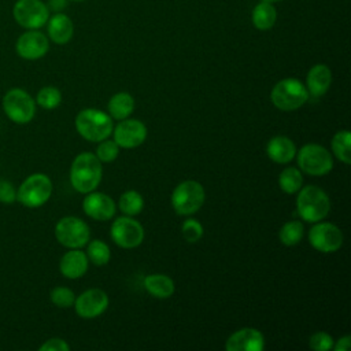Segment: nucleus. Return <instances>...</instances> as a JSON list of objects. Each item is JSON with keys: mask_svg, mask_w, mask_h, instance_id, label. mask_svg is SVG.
I'll return each mask as SVG.
<instances>
[{"mask_svg": "<svg viewBox=\"0 0 351 351\" xmlns=\"http://www.w3.org/2000/svg\"><path fill=\"white\" fill-rule=\"evenodd\" d=\"M51 302L59 308H67L74 304L75 295L67 287H55L49 293Z\"/></svg>", "mask_w": 351, "mask_h": 351, "instance_id": "nucleus-31", "label": "nucleus"}, {"mask_svg": "<svg viewBox=\"0 0 351 351\" xmlns=\"http://www.w3.org/2000/svg\"><path fill=\"white\" fill-rule=\"evenodd\" d=\"M36 101L22 88L8 89L1 99V108L5 117L18 125L29 123L36 115Z\"/></svg>", "mask_w": 351, "mask_h": 351, "instance_id": "nucleus-5", "label": "nucleus"}, {"mask_svg": "<svg viewBox=\"0 0 351 351\" xmlns=\"http://www.w3.org/2000/svg\"><path fill=\"white\" fill-rule=\"evenodd\" d=\"M101 162L95 154L82 152L77 155L70 167L71 186L80 193H89L101 181Z\"/></svg>", "mask_w": 351, "mask_h": 351, "instance_id": "nucleus-1", "label": "nucleus"}, {"mask_svg": "<svg viewBox=\"0 0 351 351\" xmlns=\"http://www.w3.org/2000/svg\"><path fill=\"white\" fill-rule=\"evenodd\" d=\"M47 33L48 38L58 44L63 45L67 44L74 34V23L73 21L63 12H55L47 21Z\"/></svg>", "mask_w": 351, "mask_h": 351, "instance_id": "nucleus-18", "label": "nucleus"}, {"mask_svg": "<svg viewBox=\"0 0 351 351\" xmlns=\"http://www.w3.org/2000/svg\"><path fill=\"white\" fill-rule=\"evenodd\" d=\"M332 152L344 165L351 163V134L348 130H339L332 137Z\"/></svg>", "mask_w": 351, "mask_h": 351, "instance_id": "nucleus-25", "label": "nucleus"}, {"mask_svg": "<svg viewBox=\"0 0 351 351\" xmlns=\"http://www.w3.org/2000/svg\"><path fill=\"white\" fill-rule=\"evenodd\" d=\"M251 21L258 30H270L277 21V11L273 3L259 1L252 10Z\"/></svg>", "mask_w": 351, "mask_h": 351, "instance_id": "nucleus-23", "label": "nucleus"}, {"mask_svg": "<svg viewBox=\"0 0 351 351\" xmlns=\"http://www.w3.org/2000/svg\"><path fill=\"white\" fill-rule=\"evenodd\" d=\"M181 232L188 243H197L203 236V226L195 218H186L181 225Z\"/></svg>", "mask_w": 351, "mask_h": 351, "instance_id": "nucleus-33", "label": "nucleus"}, {"mask_svg": "<svg viewBox=\"0 0 351 351\" xmlns=\"http://www.w3.org/2000/svg\"><path fill=\"white\" fill-rule=\"evenodd\" d=\"M82 208L85 214L96 221H108L115 214V203L114 200L101 192H89L86 193Z\"/></svg>", "mask_w": 351, "mask_h": 351, "instance_id": "nucleus-17", "label": "nucleus"}, {"mask_svg": "<svg viewBox=\"0 0 351 351\" xmlns=\"http://www.w3.org/2000/svg\"><path fill=\"white\" fill-rule=\"evenodd\" d=\"M15 51L25 60L41 59L49 51V38L40 29H29L16 38Z\"/></svg>", "mask_w": 351, "mask_h": 351, "instance_id": "nucleus-13", "label": "nucleus"}, {"mask_svg": "<svg viewBox=\"0 0 351 351\" xmlns=\"http://www.w3.org/2000/svg\"><path fill=\"white\" fill-rule=\"evenodd\" d=\"M67 1H69V0H48L45 4H47V7H48L49 11L62 12V11L67 7Z\"/></svg>", "mask_w": 351, "mask_h": 351, "instance_id": "nucleus-38", "label": "nucleus"}, {"mask_svg": "<svg viewBox=\"0 0 351 351\" xmlns=\"http://www.w3.org/2000/svg\"><path fill=\"white\" fill-rule=\"evenodd\" d=\"M86 256L93 265L103 266L110 261V256H111L110 247L101 240H92L88 244Z\"/></svg>", "mask_w": 351, "mask_h": 351, "instance_id": "nucleus-30", "label": "nucleus"}, {"mask_svg": "<svg viewBox=\"0 0 351 351\" xmlns=\"http://www.w3.org/2000/svg\"><path fill=\"white\" fill-rule=\"evenodd\" d=\"M144 288L149 295L158 299H167L174 293L176 285L173 278L166 274H148L144 278Z\"/></svg>", "mask_w": 351, "mask_h": 351, "instance_id": "nucleus-22", "label": "nucleus"}, {"mask_svg": "<svg viewBox=\"0 0 351 351\" xmlns=\"http://www.w3.org/2000/svg\"><path fill=\"white\" fill-rule=\"evenodd\" d=\"M114 141L121 148H136L141 145L147 138V128L145 125L133 118L121 119L119 123L112 129Z\"/></svg>", "mask_w": 351, "mask_h": 351, "instance_id": "nucleus-14", "label": "nucleus"}, {"mask_svg": "<svg viewBox=\"0 0 351 351\" xmlns=\"http://www.w3.org/2000/svg\"><path fill=\"white\" fill-rule=\"evenodd\" d=\"M298 165L308 176H325L333 167V158L329 151L319 144H306L298 152Z\"/></svg>", "mask_w": 351, "mask_h": 351, "instance_id": "nucleus-8", "label": "nucleus"}, {"mask_svg": "<svg viewBox=\"0 0 351 351\" xmlns=\"http://www.w3.org/2000/svg\"><path fill=\"white\" fill-rule=\"evenodd\" d=\"M296 197V210L302 219L318 222L324 219L330 210V202L326 192L315 185L302 186Z\"/></svg>", "mask_w": 351, "mask_h": 351, "instance_id": "nucleus-2", "label": "nucleus"}, {"mask_svg": "<svg viewBox=\"0 0 351 351\" xmlns=\"http://www.w3.org/2000/svg\"><path fill=\"white\" fill-rule=\"evenodd\" d=\"M308 241L319 252H335L343 244V233L339 226L330 222H315L308 230Z\"/></svg>", "mask_w": 351, "mask_h": 351, "instance_id": "nucleus-11", "label": "nucleus"}, {"mask_svg": "<svg viewBox=\"0 0 351 351\" xmlns=\"http://www.w3.org/2000/svg\"><path fill=\"white\" fill-rule=\"evenodd\" d=\"M73 306L81 318H95L103 314L108 307V296L103 289L92 288L78 295Z\"/></svg>", "mask_w": 351, "mask_h": 351, "instance_id": "nucleus-15", "label": "nucleus"}, {"mask_svg": "<svg viewBox=\"0 0 351 351\" xmlns=\"http://www.w3.org/2000/svg\"><path fill=\"white\" fill-rule=\"evenodd\" d=\"M111 239L122 248L138 247L144 240V229L141 223L132 217H119L111 225Z\"/></svg>", "mask_w": 351, "mask_h": 351, "instance_id": "nucleus-12", "label": "nucleus"}, {"mask_svg": "<svg viewBox=\"0 0 351 351\" xmlns=\"http://www.w3.org/2000/svg\"><path fill=\"white\" fill-rule=\"evenodd\" d=\"M69 1H77L78 3V1H84V0H69Z\"/></svg>", "mask_w": 351, "mask_h": 351, "instance_id": "nucleus-40", "label": "nucleus"}, {"mask_svg": "<svg viewBox=\"0 0 351 351\" xmlns=\"http://www.w3.org/2000/svg\"><path fill=\"white\" fill-rule=\"evenodd\" d=\"M303 236H304V226L300 221H296V219L285 222L278 232L280 241L288 247L299 244Z\"/></svg>", "mask_w": 351, "mask_h": 351, "instance_id": "nucleus-27", "label": "nucleus"}, {"mask_svg": "<svg viewBox=\"0 0 351 351\" xmlns=\"http://www.w3.org/2000/svg\"><path fill=\"white\" fill-rule=\"evenodd\" d=\"M14 21L23 29H40L49 18V10L43 0H16L12 7Z\"/></svg>", "mask_w": 351, "mask_h": 351, "instance_id": "nucleus-10", "label": "nucleus"}, {"mask_svg": "<svg viewBox=\"0 0 351 351\" xmlns=\"http://www.w3.org/2000/svg\"><path fill=\"white\" fill-rule=\"evenodd\" d=\"M118 206L123 214L133 217L141 213L144 207V200L137 191H126L121 195Z\"/></svg>", "mask_w": 351, "mask_h": 351, "instance_id": "nucleus-28", "label": "nucleus"}, {"mask_svg": "<svg viewBox=\"0 0 351 351\" xmlns=\"http://www.w3.org/2000/svg\"><path fill=\"white\" fill-rule=\"evenodd\" d=\"M75 129L88 141L99 143L112 133L111 117L96 108H84L75 117Z\"/></svg>", "mask_w": 351, "mask_h": 351, "instance_id": "nucleus-3", "label": "nucleus"}, {"mask_svg": "<svg viewBox=\"0 0 351 351\" xmlns=\"http://www.w3.org/2000/svg\"><path fill=\"white\" fill-rule=\"evenodd\" d=\"M107 108L111 118L121 121V119L129 118V115L133 112L134 100L132 95H129L128 92H119L110 99Z\"/></svg>", "mask_w": 351, "mask_h": 351, "instance_id": "nucleus-24", "label": "nucleus"}, {"mask_svg": "<svg viewBox=\"0 0 351 351\" xmlns=\"http://www.w3.org/2000/svg\"><path fill=\"white\" fill-rule=\"evenodd\" d=\"M52 188V181L47 174L33 173L16 188V200L27 208H38L49 200Z\"/></svg>", "mask_w": 351, "mask_h": 351, "instance_id": "nucleus-4", "label": "nucleus"}, {"mask_svg": "<svg viewBox=\"0 0 351 351\" xmlns=\"http://www.w3.org/2000/svg\"><path fill=\"white\" fill-rule=\"evenodd\" d=\"M204 188L200 182L186 180L180 182L171 193V206L178 215H191L204 203Z\"/></svg>", "mask_w": 351, "mask_h": 351, "instance_id": "nucleus-7", "label": "nucleus"}, {"mask_svg": "<svg viewBox=\"0 0 351 351\" xmlns=\"http://www.w3.org/2000/svg\"><path fill=\"white\" fill-rule=\"evenodd\" d=\"M308 346L314 351H328L333 347V339L326 332H315L308 340Z\"/></svg>", "mask_w": 351, "mask_h": 351, "instance_id": "nucleus-34", "label": "nucleus"}, {"mask_svg": "<svg viewBox=\"0 0 351 351\" xmlns=\"http://www.w3.org/2000/svg\"><path fill=\"white\" fill-rule=\"evenodd\" d=\"M267 156L280 165L289 163L296 156L295 143L285 136H274L266 145Z\"/></svg>", "mask_w": 351, "mask_h": 351, "instance_id": "nucleus-20", "label": "nucleus"}, {"mask_svg": "<svg viewBox=\"0 0 351 351\" xmlns=\"http://www.w3.org/2000/svg\"><path fill=\"white\" fill-rule=\"evenodd\" d=\"M278 185L285 193H296L303 186V176L296 167H285L278 176Z\"/></svg>", "mask_w": 351, "mask_h": 351, "instance_id": "nucleus-26", "label": "nucleus"}, {"mask_svg": "<svg viewBox=\"0 0 351 351\" xmlns=\"http://www.w3.org/2000/svg\"><path fill=\"white\" fill-rule=\"evenodd\" d=\"M261 1H267V3H277V1H281V0H261Z\"/></svg>", "mask_w": 351, "mask_h": 351, "instance_id": "nucleus-39", "label": "nucleus"}, {"mask_svg": "<svg viewBox=\"0 0 351 351\" xmlns=\"http://www.w3.org/2000/svg\"><path fill=\"white\" fill-rule=\"evenodd\" d=\"M263 347L265 337L255 328H241L232 333L225 343L228 351H261Z\"/></svg>", "mask_w": 351, "mask_h": 351, "instance_id": "nucleus-16", "label": "nucleus"}, {"mask_svg": "<svg viewBox=\"0 0 351 351\" xmlns=\"http://www.w3.org/2000/svg\"><path fill=\"white\" fill-rule=\"evenodd\" d=\"M119 154V145L114 141V140H108V138H104L101 141H99V145L96 148V156L100 162H104V163H108V162H112L117 159Z\"/></svg>", "mask_w": 351, "mask_h": 351, "instance_id": "nucleus-32", "label": "nucleus"}, {"mask_svg": "<svg viewBox=\"0 0 351 351\" xmlns=\"http://www.w3.org/2000/svg\"><path fill=\"white\" fill-rule=\"evenodd\" d=\"M16 202V188L8 180H0V203L11 204Z\"/></svg>", "mask_w": 351, "mask_h": 351, "instance_id": "nucleus-35", "label": "nucleus"}, {"mask_svg": "<svg viewBox=\"0 0 351 351\" xmlns=\"http://www.w3.org/2000/svg\"><path fill=\"white\" fill-rule=\"evenodd\" d=\"M40 351H69L70 346L67 344L66 340L60 339V337H52L48 339L47 341H44L40 347Z\"/></svg>", "mask_w": 351, "mask_h": 351, "instance_id": "nucleus-36", "label": "nucleus"}, {"mask_svg": "<svg viewBox=\"0 0 351 351\" xmlns=\"http://www.w3.org/2000/svg\"><path fill=\"white\" fill-rule=\"evenodd\" d=\"M335 351H348L351 348V337L350 336H343L340 337L336 344L333 343V347H332Z\"/></svg>", "mask_w": 351, "mask_h": 351, "instance_id": "nucleus-37", "label": "nucleus"}, {"mask_svg": "<svg viewBox=\"0 0 351 351\" xmlns=\"http://www.w3.org/2000/svg\"><path fill=\"white\" fill-rule=\"evenodd\" d=\"M308 99L307 88L296 78H284L278 81L271 92V103L281 111H293L300 108Z\"/></svg>", "mask_w": 351, "mask_h": 351, "instance_id": "nucleus-6", "label": "nucleus"}, {"mask_svg": "<svg viewBox=\"0 0 351 351\" xmlns=\"http://www.w3.org/2000/svg\"><path fill=\"white\" fill-rule=\"evenodd\" d=\"M34 101L44 110H53L60 104L62 93L56 86L47 85L37 92Z\"/></svg>", "mask_w": 351, "mask_h": 351, "instance_id": "nucleus-29", "label": "nucleus"}, {"mask_svg": "<svg viewBox=\"0 0 351 351\" xmlns=\"http://www.w3.org/2000/svg\"><path fill=\"white\" fill-rule=\"evenodd\" d=\"M59 270L63 277L75 280L82 277L88 270V256L80 248H70L59 261Z\"/></svg>", "mask_w": 351, "mask_h": 351, "instance_id": "nucleus-19", "label": "nucleus"}, {"mask_svg": "<svg viewBox=\"0 0 351 351\" xmlns=\"http://www.w3.org/2000/svg\"><path fill=\"white\" fill-rule=\"evenodd\" d=\"M55 237L63 247L81 248L88 244L90 232L85 221L78 217L67 215L56 222Z\"/></svg>", "mask_w": 351, "mask_h": 351, "instance_id": "nucleus-9", "label": "nucleus"}, {"mask_svg": "<svg viewBox=\"0 0 351 351\" xmlns=\"http://www.w3.org/2000/svg\"><path fill=\"white\" fill-rule=\"evenodd\" d=\"M307 92L314 97L325 95L332 84V71L326 64H314L307 73Z\"/></svg>", "mask_w": 351, "mask_h": 351, "instance_id": "nucleus-21", "label": "nucleus"}]
</instances>
